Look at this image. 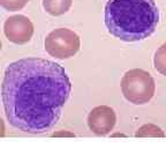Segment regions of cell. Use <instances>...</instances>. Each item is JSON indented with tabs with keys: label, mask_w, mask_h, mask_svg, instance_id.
Returning a JSON list of instances; mask_svg holds the SVG:
<instances>
[{
	"label": "cell",
	"mask_w": 166,
	"mask_h": 156,
	"mask_svg": "<svg viewBox=\"0 0 166 156\" xmlns=\"http://www.w3.org/2000/svg\"><path fill=\"white\" fill-rule=\"evenodd\" d=\"M72 83L65 68L43 58H23L5 71L1 96L5 115L27 133L51 130L68 101Z\"/></svg>",
	"instance_id": "6da1fadb"
},
{
	"label": "cell",
	"mask_w": 166,
	"mask_h": 156,
	"mask_svg": "<svg viewBox=\"0 0 166 156\" xmlns=\"http://www.w3.org/2000/svg\"><path fill=\"white\" fill-rule=\"evenodd\" d=\"M159 11L155 0H109L105 25L111 35L124 42H137L155 32Z\"/></svg>",
	"instance_id": "7a4b0ae2"
},
{
	"label": "cell",
	"mask_w": 166,
	"mask_h": 156,
	"mask_svg": "<svg viewBox=\"0 0 166 156\" xmlns=\"http://www.w3.org/2000/svg\"><path fill=\"white\" fill-rule=\"evenodd\" d=\"M121 90L124 98L133 104L148 103L155 95V80L144 69L134 68L124 73L121 79Z\"/></svg>",
	"instance_id": "3957f363"
},
{
	"label": "cell",
	"mask_w": 166,
	"mask_h": 156,
	"mask_svg": "<svg viewBox=\"0 0 166 156\" xmlns=\"http://www.w3.org/2000/svg\"><path fill=\"white\" fill-rule=\"evenodd\" d=\"M45 50L57 59H68L74 57L81 46L79 35L67 28L52 30L45 38Z\"/></svg>",
	"instance_id": "277c9868"
},
{
	"label": "cell",
	"mask_w": 166,
	"mask_h": 156,
	"mask_svg": "<svg viewBox=\"0 0 166 156\" xmlns=\"http://www.w3.org/2000/svg\"><path fill=\"white\" fill-rule=\"evenodd\" d=\"M4 32L7 39L14 44H24L34 35V25L24 15H13L5 21Z\"/></svg>",
	"instance_id": "5b68a950"
},
{
	"label": "cell",
	"mask_w": 166,
	"mask_h": 156,
	"mask_svg": "<svg viewBox=\"0 0 166 156\" xmlns=\"http://www.w3.org/2000/svg\"><path fill=\"white\" fill-rule=\"evenodd\" d=\"M117 121L114 110L107 105L94 108L88 116V126L97 135H106L113 130Z\"/></svg>",
	"instance_id": "8992f818"
},
{
	"label": "cell",
	"mask_w": 166,
	"mask_h": 156,
	"mask_svg": "<svg viewBox=\"0 0 166 156\" xmlns=\"http://www.w3.org/2000/svg\"><path fill=\"white\" fill-rule=\"evenodd\" d=\"M73 4V0H43L44 9L53 16L67 13Z\"/></svg>",
	"instance_id": "52a82bcc"
},
{
	"label": "cell",
	"mask_w": 166,
	"mask_h": 156,
	"mask_svg": "<svg viewBox=\"0 0 166 156\" xmlns=\"http://www.w3.org/2000/svg\"><path fill=\"white\" fill-rule=\"evenodd\" d=\"M136 138H147V136H152V138H164L165 133L160 127L153 124H145L141 126L135 133Z\"/></svg>",
	"instance_id": "ba28073f"
},
{
	"label": "cell",
	"mask_w": 166,
	"mask_h": 156,
	"mask_svg": "<svg viewBox=\"0 0 166 156\" xmlns=\"http://www.w3.org/2000/svg\"><path fill=\"white\" fill-rule=\"evenodd\" d=\"M155 68L163 75L166 77V43H164L155 53L153 58Z\"/></svg>",
	"instance_id": "9c48e42d"
},
{
	"label": "cell",
	"mask_w": 166,
	"mask_h": 156,
	"mask_svg": "<svg viewBox=\"0 0 166 156\" xmlns=\"http://www.w3.org/2000/svg\"><path fill=\"white\" fill-rule=\"evenodd\" d=\"M29 0H0V6L9 12L21 11Z\"/></svg>",
	"instance_id": "30bf717a"
},
{
	"label": "cell",
	"mask_w": 166,
	"mask_h": 156,
	"mask_svg": "<svg viewBox=\"0 0 166 156\" xmlns=\"http://www.w3.org/2000/svg\"><path fill=\"white\" fill-rule=\"evenodd\" d=\"M75 136L73 133H68V132H59V133H53V136Z\"/></svg>",
	"instance_id": "8fae6325"
},
{
	"label": "cell",
	"mask_w": 166,
	"mask_h": 156,
	"mask_svg": "<svg viewBox=\"0 0 166 156\" xmlns=\"http://www.w3.org/2000/svg\"><path fill=\"white\" fill-rule=\"evenodd\" d=\"M5 135V124H4V120L0 118V136H4Z\"/></svg>",
	"instance_id": "7c38bea8"
},
{
	"label": "cell",
	"mask_w": 166,
	"mask_h": 156,
	"mask_svg": "<svg viewBox=\"0 0 166 156\" xmlns=\"http://www.w3.org/2000/svg\"><path fill=\"white\" fill-rule=\"evenodd\" d=\"M1 45H2V44H1V39H0V51H1Z\"/></svg>",
	"instance_id": "4fadbf2b"
}]
</instances>
